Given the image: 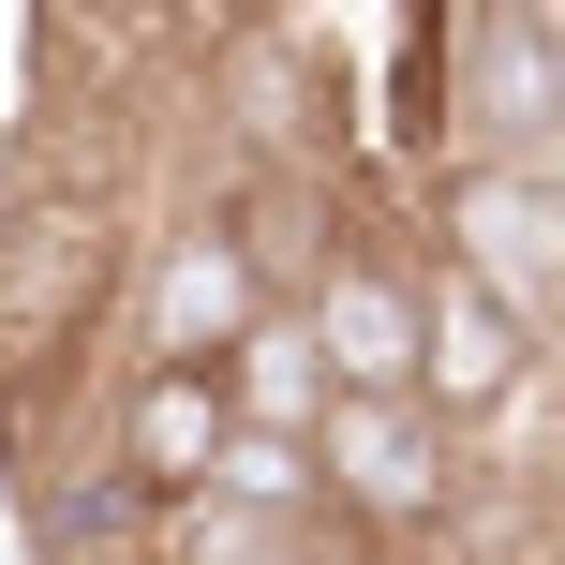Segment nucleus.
Listing matches in <instances>:
<instances>
[{"label": "nucleus", "instance_id": "obj_4", "mask_svg": "<svg viewBox=\"0 0 565 565\" xmlns=\"http://www.w3.org/2000/svg\"><path fill=\"white\" fill-rule=\"evenodd\" d=\"M461 507V461L417 402H328L312 417V521H358V536H431Z\"/></svg>", "mask_w": 565, "mask_h": 565}, {"label": "nucleus", "instance_id": "obj_8", "mask_svg": "<svg viewBox=\"0 0 565 565\" xmlns=\"http://www.w3.org/2000/svg\"><path fill=\"white\" fill-rule=\"evenodd\" d=\"M268 312H282V298H268V282L224 254V238H209V224H179V238H164V268H149V358L209 372L224 342H254Z\"/></svg>", "mask_w": 565, "mask_h": 565}, {"label": "nucleus", "instance_id": "obj_1", "mask_svg": "<svg viewBox=\"0 0 565 565\" xmlns=\"http://www.w3.org/2000/svg\"><path fill=\"white\" fill-rule=\"evenodd\" d=\"M119 298V209L75 179H30L0 209V402H30Z\"/></svg>", "mask_w": 565, "mask_h": 565}, {"label": "nucleus", "instance_id": "obj_2", "mask_svg": "<svg viewBox=\"0 0 565 565\" xmlns=\"http://www.w3.org/2000/svg\"><path fill=\"white\" fill-rule=\"evenodd\" d=\"M417 224H431V268H461L491 312L551 328V298H565V164H431Z\"/></svg>", "mask_w": 565, "mask_h": 565}, {"label": "nucleus", "instance_id": "obj_10", "mask_svg": "<svg viewBox=\"0 0 565 565\" xmlns=\"http://www.w3.org/2000/svg\"><path fill=\"white\" fill-rule=\"evenodd\" d=\"M447 45H461V15H402V60H387V135L417 164H447Z\"/></svg>", "mask_w": 565, "mask_h": 565}, {"label": "nucleus", "instance_id": "obj_7", "mask_svg": "<svg viewBox=\"0 0 565 565\" xmlns=\"http://www.w3.org/2000/svg\"><path fill=\"white\" fill-rule=\"evenodd\" d=\"M209 447H224V387L179 372V358H135V387H119V491H135V521L194 507Z\"/></svg>", "mask_w": 565, "mask_h": 565}, {"label": "nucleus", "instance_id": "obj_9", "mask_svg": "<svg viewBox=\"0 0 565 565\" xmlns=\"http://www.w3.org/2000/svg\"><path fill=\"white\" fill-rule=\"evenodd\" d=\"M209 387H224V431H282V447H312V417H328V372H312L298 312H268L254 342H224Z\"/></svg>", "mask_w": 565, "mask_h": 565}, {"label": "nucleus", "instance_id": "obj_6", "mask_svg": "<svg viewBox=\"0 0 565 565\" xmlns=\"http://www.w3.org/2000/svg\"><path fill=\"white\" fill-rule=\"evenodd\" d=\"M521 387H536V328L491 312L461 268H417V417L461 431V417H507Z\"/></svg>", "mask_w": 565, "mask_h": 565}, {"label": "nucleus", "instance_id": "obj_5", "mask_svg": "<svg viewBox=\"0 0 565 565\" xmlns=\"http://www.w3.org/2000/svg\"><path fill=\"white\" fill-rule=\"evenodd\" d=\"M298 342H312V372H328V402H417V268L328 254L298 282Z\"/></svg>", "mask_w": 565, "mask_h": 565}, {"label": "nucleus", "instance_id": "obj_11", "mask_svg": "<svg viewBox=\"0 0 565 565\" xmlns=\"http://www.w3.org/2000/svg\"><path fill=\"white\" fill-rule=\"evenodd\" d=\"M268 565H328V551H312V536H298V551H268Z\"/></svg>", "mask_w": 565, "mask_h": 565}, {"label": "nucleus", "instance_id": "obj_3", "mask_svg": "<svg viewBox=\"0 0 565 565\" xmlns=\"http://www.w3.org/2000/svg\"><path fill=\"white\" fill-rule=\"evenodd\" d=\"M565 135V30L536 0H491L447 45V164H551Z\"/></svg>", "mask_w": 565, "mask_h": 565}]
</instances>
